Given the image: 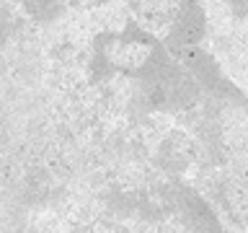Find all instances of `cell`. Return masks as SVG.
<instances>
[{
	"instance_id": "7a4b0ae2",
	"label": "cell",
	"mask_w": 248,
	"mask_h": 233,
	"mask_svg": "<svg viewBox=\"0 0 248 233\" xmlns=\"http://www.w3.org/2000/svg\"><path fill=\"white\" fill-rule=\"evenodd\" d=\"M23 3H26V8H31V11L46 16V13L52 11V8H57L62 0H23Z\"/></svg>"
},
{
	"instance_id": "3957f363",
	"label": "cell",
	"mask_w": 248,
	"mask_h": 233,
	"mask_svg": "<svg viewBox=\"0 0 248 233\" xmlns=\"http://www.w3.org/2000/svg\"><path fill=\"white\" fill-rule=\"evenodd\" d=\"M230 5H235V8H240V11H248V0H228Z\"/></svg>"
},
{
	"instance_id": "6da1fadb",
	"label": "cell",
	"mask_w": 248,
	"mask_h": 233,
	"mask_svg": "<svg viewBox=\"0 0 248 233\" xmlns=\"http://www.w3.org/2000/svg\"><path fill=\"white\" fill-rule=\"evenodd\" d=\"M204 36V16L199 8H184L173 26V42L178 47L194 50V44Z\"/></svg>"
}]
</instances>
